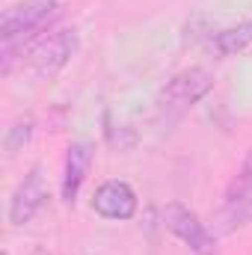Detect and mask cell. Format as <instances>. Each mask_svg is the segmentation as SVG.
Masks as SVG:
<instances>
[{
	"label": "cell",
	"mask_w": 252,
	"mask_h": 255,
	"mask_svg": "<svg viewBox=\"0 0 252 255\" xmlns=\"http://www.w3.org/2000/svg\"><path fill=\"white\" fill-rule=\"evenodd\" d=\"M214 89V74L208 68H184L178 71L163 89H160V98H157V107L166 119H181L193 104H199L208 92Z\"/></svg>",
	"instance_id": "1"
},
{
	"label": "cell",
	"mask_w": 252,
	"mask_h": 255,
	"mask_svg": "<svg viewBox=\"0 0 252 255\" xmlns=\"http://www.w3.org/2000/svg\"><path fill=\"white\" fill-rule=\"evenodd\" d=\"M77 54V33L74 30H60L48 39H42L39 45L30 48L27 54V71L39 80H51L54 74H60L65 65L71 63V57Z\"/></svg>",
	"instance_id": "2"
},
{
	"label": "cell",
	"mask_w": 252,
	"mask_h": 255,
	"mask_svg": "<svg viewBox=\"0 0 252 255\" xmlns=\"http://www.w3.org/2000/svg\"><path fill=\"white\" fill-rule=\"evenodd\" d=\"M160 217H163V226H166V229L184 244V247H190V253L217 255V238L205 229V223L190 211L187 205H181V202H169V205H163Z\"/></svg>",
	"instance_id": "3"
},
{
	"label": "cell",
	"mask_w": 252,
	"mask_h": 255,
	"mask_svg": "<svg viewBox=\"0 0 252 255\" xmlns=\"http://www.w3.org/2000/svg\"><path fill=\"white\" fill-rule=\"evenodd\" d=\"M45 199H48V184H45L42 166H33L9 196V223L12 226H27L39 214Z\"/></svg>",
	"instance_id": "4"
},
{
	"label": "cell",
	"mask_w": 252,
	"mask_h": 255,
	"mask_svg": "<svg viewBox=\"0 0 252 255\" xmlns=\"http://www.w3.org/2000/svg\"><path fill=\"white\" fill-rule=\"evenodd\" d=\"M252 217V148L247 151L238 175L232 178L229 190H226V202H223V223L226 229H235V226H244Z\"/></svg>",
	"instance_id": "5"
},
{
	"label": "cell",
	"mask_w": 252,
	"mask_h": 255,
	"mask_svg": "<svg viewBox=\"0 0 252 255\" xmlns=\"http://www.w3.org/2000/svg\"><path fill=\"white\" fill-rule=\"evenodd\" d=\"M54 9H57V0H24V3H18L12 9H6L3 21H0V39H3V45H9L12 39L36 30Z\"/></svg>",
	"instance_id": "6"
},
{
	"label": "cell",
	"mask_w": 252,
	"mask_h": 255,
	"mask_svg": "<svg viewBox=\"0 0 252 255\" xmlns=\"http://www.w3.org/2000/svg\"><path fill=\"white\" fill-rule=\"evenodd\" d=\"M92 211L104 220H130L136 214V193L127 181H119V178H110L104 181L95 196H92Z\"/></svg>",
	"instance_id": "7"
},
{
	"label": "cell",
	"mask_w": 252,
	"mask_h": 255,
	"mask_svg": "<svg viewBox=\"0 0 252 255\" xmlns=\"http://www.w3.org/2000/svg\"><path fill=\"white\" fill-rule=\"evenodd\" d=\"M92 166V145L89 142H71L68 154H65V169H63V202L74 205L77 193L83 187L86 175Z\"/></svg>",
	"instance_id": "8"
},
{
	"label": "cell",
	"mask_w": 252,
	"mask_h": 255,
	"mask_svg": "<svg viewBox=\"0 0 252 255\" xmlns=\"http://www.w3.org/2000/svg\"><path fill=\"white\" fill-rule=\"evenodd\" d=\"M250 45H252V21H244L238 27H229V30L217 33V39H214V48L223 57H235V54L247 51Z\"/></svg>",
	"instance_id": "9"
},
{
	"label": "cell",
	"mask_w": 252,
	"mask_h": 255,
	"mask_svg": "<svg viewBox=\"0 0 252 255\" xmlns=\"http://www.w3.org/2000/svg\"><path fill=\"white\" fill-rule=\"evenodd\" d=\"M30 136H33V122H30V119H18L15 125L6 130V136H3V151H6L9 157H15V154L30 142Z\"/></svg>",
	"instance_id": "10"
},
{
	"label": "cell",
	"mask_w": 252,
	"mask_h": 255,
	"mask_svg": "<svg viewBox=\"0 0 252 255\" xmlns=\"http://www.w3.org/2000/svg\"><path fill=\"white\" fill-rule=\"evenodd\" d=\"M107 136H110V145H113V148H119V151H125V148L133 145V133H130V128H127V125L110 128V130H107Z\"/></svg>",
	"instance_id": "11"
},
{
	"label": "cell",
	"mask_w": 252,
	"mask_h": 255,
	"mask_svg": "<svg viewBox=\"0 0 252 255\" xmlns=\"http://www.w3.org/2000/svg\"><path fill=\"white\" fill-rule=\"evenodd\" d=\"M33 255H48V253H45V250H36V253H33Z\"/></svg>",
	"instance_id": "12"
}]
</instances>
